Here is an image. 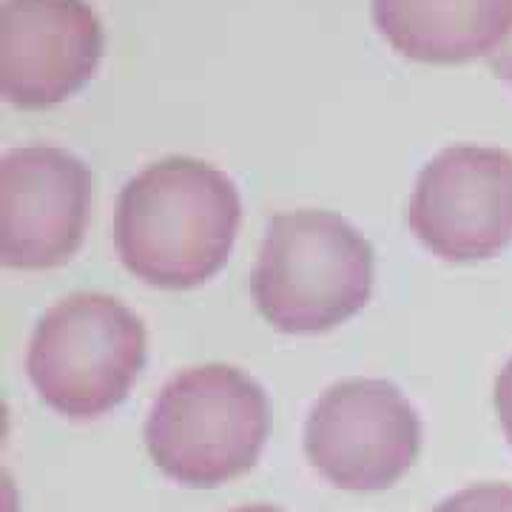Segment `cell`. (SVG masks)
I'll return each instance as SVG.
<instances>
[{"instance_id": "6da1fadb", "label": "cell", "mask_w": 512, "mask_h": 512, "mask_svg": "<svg viewBox=\"0 0 512 512\" xmlns=\"http://www.w3.org/2000/svg\"><path fill=\"white\" fill-rule=\"evenodd\" d=\"M242 222L237 185L214 165L168 157L131 177L114 242L131 274L165 291L208 282L228 262Z\"/></svg>"}, {"instance_id": "7a4b0ae2", "label": "cell", "mask_w": 512, "mask_h": 512, "mask_svg": "<svg viewBox=\"0 0 512 512\" xmlns=\"http://www.w3.org/2000/svg\"><path fill=\"white\" fill-rule=\"evenodd\" d=\"M251 288L282 333H325L362 311L373 291V248L330 211H288L268 222Z\"/></svg>"}, {"instance_id": "3957f363", "label": "cell", "mask_w": 512, "mask_h": 512, "mask_svg": "<svg viewBox=\"0 0 512 512\" xmlns=\"http://www.w3.org/2000/svg\"><path fill=\"white\" fill-rule=\"evenodd\" d=\"M268 430V396L251 376L237 367L202 365L160 390L146 421V447L171 481L220 487L254 467Z\"/></svg>"}, {"instance_id": "277c9868", "label": "cell", "mask_w": 512, "mask_h": 512, "mask_svg": "<svg viewBox=\"0 0 512 512\" xmlns=\"http://www.w3.org/2000/svg\"><path fill=\"white\" fill-rule=\"evenodd\" d=\"M146 365V328L106 293H72L37 322L26 370L37 396L74 421L126 402Z\"/></svg>"}, {"instance_id": "5b68a950", "label": "cell", "mask_w": 512, "mask_h": 512, "mask_svg": "<svg viewBox=\"0 0 512 512\" xmlns=\"http://www.w3.org/2000/svg\"><path fill=\"white\" fill-rule=\"evenodd\" d=\"M421 421L396 384L348 379L322 393L305 421V453L328 484L379 493L416 464Z\"/></svg>"}, {"instance_id": "8992f818", "label": "cell", "mask_w": 512, "mask_h": 512, "mask_svg": "<svg viewBox=\"0 0 512 512\" xmlns=\"http://www.w3.org/2000/svg\"><path fill=\"white\" fill-rule=\"evenodd\" d=\"M419 242L447 262H478L512 242V154L456 146L424 165L407 208Z\"/></svg>"}, {"instance_id": "52a82bcc", "label": "cell", "mask_w": 512, "mask_h": 512, "mask_svg": "<svg viewBox=\"0 0 512 512\" xmlns=\"http://www.w3.org/2000/svg\"><path fill=\"white\" fill-rule=\"evenodd\" d=\"M92 174L55 146H23L0 160V262L43 271L66 265L89 225Z\"/></svg>"}, {"instance_id": "ba28073f", "label": "cell", "mask_w": 512, "mask_h": 512, "mask_svg": "<svg viewBox=\"0 0 512 512\" xmlns=\"http://www.w3.org/2000/svg\"><path fill=\"white\" fill-rule=\"evenodd\" d=\"M103 26L86 0L0 3V97L46 109L80 92L100 66Z\"/></svg>"}, {"instance_id": "9c48e42d", "label": "cell", "mask_w": 512, "mask_h": 512, "mask_svg": "<svg viewBox=\"0 0 512 512\" xmlns=\"http://www.w3.org/2000/svg\"><path fill=\"white\" fill-rule=\"evenodd\" d=\"M387 43L421 63L493 55L512 26V0H373Z\"/></svg>"}, {"instance_id": "30bf717a", "label": "cell", "mask_w": 512, "mask_h": 512, "mask_svg": "<svg viewBox=\"0 0 512 512\" xmlns=\"http://www.w3.org/2000/svg\"><path fill=\"white\" fill-rule=\"evenodd\" d=\"M433 512H512L510 484H476L444 498Z\"/></svg>"}, {"instance_id": "8fae6325", "label": "cell", "mask_w": 512, "mask_h": 512, "mask_svg": "<svg viewBox=\"0 0 512 512\" xmlns=\"http://www.w3.org/2000/svg\"><path fill=\"white\" fill-rule=\"evenodd\" d=\"M495 413H498L504 436L512 444V359L495 379Z\"/></svg>"}, {"instance_id": "7c38bea8", "label": "cell", "mask_w": 512, "mask_h": 512, "mask_svg": "<svg viewBox=\"0 0 512 512\" xmlns=\"http://www.w3.org/2000/svg\"><path fill=\"white\" fill-rule=\"evenodd\" d=\"M490 69L495 72V77H501V80H507L512 86V26L510 32H507V37L495 46V52L490 57Z\"/></svg>"}, {"instance_id": "4fadbf2b", "label": "cell", "mask_w": 512, "mask_h": 512, "mask_svg": "<svg viewBox=\"0 0 512 512\" xmlns=\"http://www.w3.org/2000/svg\"><path fill=\"white\" fill-rule=\"evenodd\" d=\"M234 512H282V510L268 507V504H254V507H239V510H234Z\"/></svg>"}]
</instances>
